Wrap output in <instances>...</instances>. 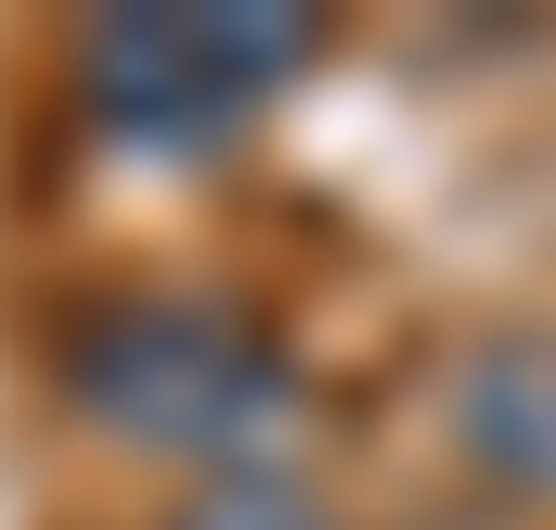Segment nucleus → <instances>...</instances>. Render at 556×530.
<instances>
[{"mask_svg": "<svg viewBox=\"0 0 556 530\" xmlns=\"http://www.w3.org/2000/svg\"><path fill=\"white\" fill-rule=\"evenodd\" d=\"M65 401L91 427H117L130 453H181V466H220V479H260V453L298 440V363H285L260 324L233 311H194V298H130V311H91L65 337Z\"/></svg>", "mask_w": 556, "mask_h": 530, "instance_id": "nucleus-1", "label": "nucleus"}, {"mask_svg": "<svg viewBox=\"0 0 556 530\" xmlns=\"http://www.w3.org/2000/svg\"><path fill=\"white\" fill-rule=\"evenodd\" d=\"M181 530H337V518H311V505L273 492V479H220V492L181 505Z\"/></svg>", "mask_w": 556, "mask_h": 530, "instance_id": "nucleus-4", "label": "nucleus"}, {"mask_svg": "<svg viewBox=\"0 0 556 530\" xmlns=\"http://www.w3.org/2000/svg\"><path fill=\"white\" fill-rule=\"evenodd\" d=\"M453 427L492 479L518 492H556V337H492L453 389Z\"/></svg>", "mask_w": 556, "mask_h": 530, "instance_id": "nucleus-3", "label": "nucleus"}, {"mask_svg": "<svg viewBox=\"0 0 556 530\" xmlns=\"http://www.w3.org/2000/svg\"><path fill=\"white\" fill-rule=\"evenodd\" d=\"M324 13L311 0H130L78 39V104L104 142L207 155L233 142L285 78H311Z\"/></svg>", "mask_w": 556, "mask_h": 530, "instance_id": "nucleus-2", "label": "nucleus"}]
</instances>
